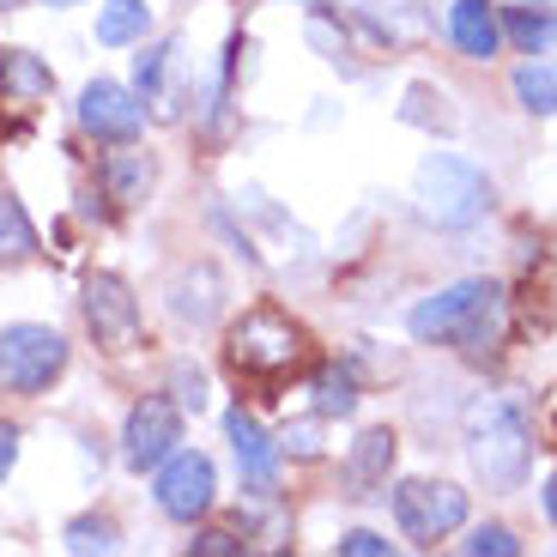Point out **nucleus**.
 Instances as JSON below:
<instances>
[{
    "mask_svg": "<svg viewBox=\"0 0 557 557\" xmlns=\"http://www.w3.org/2000/svg\"><path fill=\"white\" fill-rule=\"evenodd\" d=\"M503 37L516 42L521 55H545L557 49V0H521V7H503Z\"/></svg>",
    "mask_w": 557,
    "mask_h": 557,
    "instance_id": "obj_14",
    "label": "nucleus"
},
{
    "mask_svg": "<svg viewBox=\"0 0 557 557\" xmlns=\"http://www.w3.org/2000/svg\"><path fill=\"white\" fill-rule=\"evenodd\" d=\"M49 7H73V0H49Z\"/></svg>",
    "mask_w": 557,
    "mask_h": 557,
    "instance_id": "obj_32",
    "label": "nucleus"
},
{
    "mask_svg": "<svg viewBox=\"0 0 557 557\" xmlns=\"http://www.w3.org/2000/svg\"><path fill=\"white\" fill-rule=\"evenodd\" d=\"M85 327L103 351H134L139 346V297L127 292V278L98 273L85 278Z\"/></svg>",
    "mask_w": 557,
    "mask_h": 557,
    "instance_id": "obj_7",
    "label": "nucleus"
},
{
    "mask_svg": "<svg viewBox=\"0 0 557 557\" xmlns=\"http://www.w3.org/2000/svg\"><path fill=\"white\" fill-rule=\"evenodd\" d=\"M309 358H315L309 334L292 315H278L273 304L249 309V315L231 321V334H224V370L255 394H278L292 376H304Z\"/></svg>",
    "mask_w": 557,
    "mask_h": 557,
    "instance_id": "obj_1",
    "label": "nucleus"
},
{
    "mask_svg": "<svg viewBox=\"0 0 557 557\" xmlns=\"http://www.w3.org/2000/svg\"><path fill=\"white\" fill-rule=\"evenodd\" d=\"M339 552H346V557H388V540H382V533H370V528H358V533H346V540H339Z\"/></svg>",
    "mask_w": 557,
    "mask_h": 557,
    "instance_id": "obj_26",
    "label": "nucleus"
},
{
    "mask_svg": "<svg viewBox=\"0 0 557 557\" xmlns=\"http://www.w3.org/2000/svg\"><path fill=\"white\" fill-rule=\"evenodd\" d=\"M219 273H212L207 261H195V267H182L176 273V285H170V309H176V321H212L219 315Z\"/></svg>",
    "mask_w": 557,
    "mask_h": 557,
    "instance_id": "obj_15",
    "label": "nucleus"
},
{
    "mask_svg": "<svg viewBox=\"0 0 557 557\" xmlns=\"http://www.w3.org/2000/svg\"><path fill=\"white\" fill-rule=\"evenodd\" d=\"M212 491H219V473L207 455H170L158 473V509L170 521H200L212 509Z\"/></svg>",
    "mask_w": 557,
    "mask_h": 557,
    "instance_id": "obj_9",
    "label": "nucleus"
},
{
    "mask_svg": "<svg viewBox=\"0 0 557 557\" xmlns=\"http://www.w3.org/2000/svg\"><path fill=\"white\" fill-rule=\"evenodd\" d=\"M67 370V339L37 321H13L0 327V388L13 394H42Z\"/></svg>",
    "mask_w": 557,
    "mask_h": 557,
    "instance_id": "obj_5",
    "label": "nucleus"
},
{
    "mask_svg": "<svg viewBox=\"0 0 557 557\" xmlns=\"http://www.w3.org/2000/svg\"><path fill=\"white\" fill-rule=\"evenodd\" d=\"M545 516L557 521V473H552V485H545Z\"/></svg>",
    "mask_w": 557,
    "mask_h": 557,
    "instance_id": "obj_30",
    "label": "nucleus"
},
{
    "mask_svg": "<svg viewBox=\"0 0 557 557\" xmlns=\"http://www.w3.org/2000/svg\"><path fill=\"white\" fill-rule=\"evenodd\" d=\"M146 25H152L146 0H103V13H98V42H103V49H122V42L146 37Z\"/></svg>",
    "mask_w": 557,
    "mask_h": 557,
    "instance_id": "obj_19",
    "label": "nucleus"
},
{
    "mask_svg": "<svg viewBox=\"0 0 557 557\" xmlns=\"http://www.w3.org/2000/svg\"><path fill=\"white\" fill-rule=\"evenodd\" d=\"M351 406H358V382H351V370H315V412L321 418H346Z\"/></svg>",
    "mask_w": 557,
    "mask_h": 557,
    "instance_id": "obj_22",
    "label": "nucleus"
},
{
    "mask_svg": "<svg viewBox=\"0 0 557 557\" xmlns=\"http://www.w3.org/2000/svg\"><path fill=\"white\" fill-rule=\"evenodd\" d=\"M176 443H182V412L164 400V394H146V400L127 412L122 460L134 467V473H146V467H164V460L176 455Z\"/></svg>",
    "mask_w": 557,
    "mask_h": 557,
    "instance_id": "obj_8",
    "label": "nucleus"
},
{
    "mask_svg": "<svg viewBox=\"0 0 557 557\" xmlns=\"http://www.w3.org/2000/svg\"><path fill=\"white\" fill-rule=\"evenodd\" d=\"M394 521L412 545H436L467 521V491L448 479H400L394 485Z\"/></svg>",
    "mask_w": 557,
    "mask_h": 557,
    "instance_id": "obj_6",
    "label": "nucleus"
},
{
    "mask_svg": "<svg viewBox=\"0 0 557 557\" xmlns=\"http://www.w3.org/2000/svg\"><path fill=\"white\" fill-rule=\"evenodd\" d=\"M394 467V431H363L351 448V485H382Z\"/></svg>",
    "mask_w": 557,
    "mask_h": 557,
    "instance_id": "obj_21",
    "label": "nucleus"
},
{
    "mask_svg": "<svg viewBox=\"0 0 557 557\" xmlns=\"http://www.w3.org/2000/svg\"><path fill=\"white\" fill-rule=\"evenodd\" d=\"M139 122H146V115H139V103L127 98L115 79H91V85L79 91V127H85L91 139L127 146V139H139Z\"/></svg>",
    "mask_w": 557,
    "mask_h": 557,
    "instance_id": "obj_10",
    "label": "nucleus"
},
{
    "mask_svg": "<svg viewBox=\"0 0 557 557\" xmlns=\"http://www.w3.org/2000/svg\"><path fill=\"white\" fill-rule=\"evenodd\" d=\"M467 460L491 491H516L533 460V431L516 400H479L467 412Z\"/></svg>",
    "mask_w": 557,
    "mask_h": 557,
    "instance_id": "obj_3",
    "label": "nucleus"
},
{
    "mask_svg": "<svg viewBox=\"0 0 557 557\" xmlns=\"http://www.w3.org/2000/svg\"><path fill=\"white\" fill-rule=\"evenodd\" d=\"M448 37L460 42V55L491 61L497 55V42H503L497 7H491V0H455V7H448Z\"/></svg>",
    "mask_w": 557,
    "mask_h": 557,
    "instance_id": "obj_13",
    "label": "nucleus"
},
{
    "mask_svg": "<svg viewBox=\"0 0 557 557\" xmlns=\"http://www.w3.org/2000/svg\"><path fill=\"white\" fill-rule=\"evenodd\" d=\"M545 431L557 436V388H552V400H545Z\"/></svg>",
    "mask_w": 557,
    "mask_h": 557,
    "instance_id": "obj_31",
    "label": "nucleus"
},
{
    "mask_svg": "<svg viewBox=\"0 0 557 557\" xmlns=\"http://www.w3.org/2000/svg\"><path fill=\"white\" fill-rule=\"evenodd\" d=\"M516 103L528 115H557V61L528 55L516 67Z\"/></svg>",
    "mask_w": 557,
    "mask_h": 557,
    "instance_id": "obj_16",
    "label": "nucleus"
},
{
    "mask_svg": "<svg viewBox=\"0 0 557 557\" xmlns=\"http://www.w3.org/2000/svg\"><path fill=\"white\" fill-rule=\"evenodd\" d=\"M285 448H297V455H321V443H315V431H309V424H297V431H285Z\"/></svg>",
    "mask_w": 557,
    "mask_h": 557,
    "instance_id": "obj_29",
    "label": "nucleus"
},
{
    "mask_svg": "<svg viewBox=\"0 0 557 557\" xmlns=\"http://www.w3.org/2000/svg\"><path fill=\"white\" fill-rule=\"evenodd\" d=\"M0 7H18V0H0Z\"/></svg>",
    "mask_w": 557,
    "mask_h": 557,
    "instance_id": "obj_33",
    "label": "nucleus"
},
{
    "mask_svg": "<svg viewBox=\"0 0 557 557\" xmlns=\"http://www.w3.org/2000/svg\"><path fill=\"white\" fill-rule=\"evenodd\" d=\"M176 388H182V406H207V382H200V370H176Z\"/></svg>",
    "mask_w": 557,
    "mask_h": 557,
    "instance_id": "obj_27",
    "label": "nucleus"
},
{
    "mask_svg": "<svg viewBox=\"0 0 557 557\" xmlns=\"http://www.w3.org/2000/svg\"><path fill=\"white\" fill-rule=\"evenodd\" d=\"M412 200H418V212H424L431 224H443V231H467V224L485 219V207H491V182H485V170H473L467 158H455V152H431L424 164H418Z\"/></svg>",
    "mask_w": 557,
    "mask_h": 557,
    "instance_id": "obj_4",
    "label": "nucleus"
},
{
    "mask_svg": "<svg viewBox=\"0 0 557 557\" xmlns=\"http://www.w3.org/2000/svg\"><path fill=\"white\" fill-rule=\"evenodd\" d=\"M188 552H200V557H237L243 540H237V533H224V528H212V533H195Z\"/></svg>",
    "mask_w": 557,
    "mask_h": 557,
    "instance_id": "obj_25",
    "label": "nucleus"
},
{
    "mask_svg": "<svg viewBox=\"0 0 557 557\" xmlns=\"http://www.w3.org/2000/svg\"><path fill=\"white\" fill-rule=\"evenodd\" d=\"M37 255V231H30L25 207L13 195H0V267H18Z\"/></svg>",
    "mask_w": 557,
    "mask_h": 557,
    "instance_id": "obj_20",
    "label": "nucleus"
},
{
    "mask_svg": "<svg viewBox=\"0 0 557 557\" xmlns=\"http://www.w3.org/2000/svg\"><path fill=\"white\" fill-rule=\"evenodd\" d=\"M13 460H18V424H0V479L13 473Z\"/></svg>",
    "mask_w": 557,
    "mask_h": 557,
    "instance_id": "obj_28",
    "label": "nucleus"
},
{
    "mask_svg": "<svg viewBox=\"0 0 557 557\" xmlns=\"http://www.w3.org/2000/svg\"><path fill=\"white\" fill-rule=\"evenodd\" d=\"M509 327V297H503L497 278H460L448 292L424 297L412 309V339L424 346H455L467 358H485L491 346Z\"/></svg>",
    "mask_w": 557,
    "mask_h": 557,
    "instance_id": "obj_2",
    "label": "nucleus"
},
{
    "mask_svg": "<svg viewBox=\"0 0 557 557\" xmlns=\"http://www.w3.org/2000/svg\"><path fill=\"white\" fill-rule=\"evenodd\" d=\"M224 436H231V448H237V467H243V485L255 491V497H267L273 491V479H278V448H273V436L255 424L243 406H231L224 412Z\"/></svg>",
    "mask_w": 557,
    "mask_h": 557,
    "instance_id": "obj_11",
    "label": "nucleus"
},
{
    "mask_svg": "<svg viewBox=\"0 0 557 557\" xmlns=\"http://www.w3.org/2000/svg\"><path fill=\"white\" fill-rule=\"evenodd\" d=\"M103 188H110V200H122V207L146 200V188H152V164H146V152H110L103 158Z\"/></svg>",
    "mask_w": 557,
    "mask_h": 557,
    "instance_id": "obj_17",
    "label": "nucleus"
},
{
    "mask_svg": "<svg viewBox=\"0 0 557 557\" xmlns=\"http://www.w3.org/2000/svg\"><path fill=\"white\" fill-rule=\"evenodd\" d=\"M49 91H55V73L42 67L30 49H0V110L30 115Z\"/></svg>",
    "mask_w": 557,
    "mask_h": 557,
    "instance_id": "obj_12",
    "label": "nucleus"
},
{
    "mask_svg": "<svg viewBox=\"0 0 557 557\" xmlns=\"http://www.w3.org/2000/svg\"><path fill=\"white\" fill-rule=\"evenodd\" d=\"M115 521L110 516H79V521H67V552H115Z\"/></svg>",
    "mask_w": 557,
    "mask_h": 557,
    "instance_id": "obj_23",
    "label": "nucleus"
},
{
    "mask_svg": "<svg viewBox=\"0 0 557 557\" xmlns=\"http://www.w3.org/2000/svg\"><path fill=\"white\" fill-rule=\"evenodd\" d=\"M170 61H176V42H158L139 55V98L152 103L158 115H176V91H170Z\"/></svg>",
    "mask_w": 557,
    "mask_h": 557,
    "instance_id": "obj_18",
    "label": "nucleus"
},
{
    "mask_svg": "<svg viewBox=\"0 0 557 557\" xmlns=\"http://www.w3.org/2000/svg\"><path fill=\"white\" fill-rule=\"evenodd\" d=\"M460 552H467V557H516L521 552V540H516V533H509V528H497V521H485V528H473V533H467V540H460Z\"/></svg>",
    "mask_w": 557,
    "mask_h": 557,
    "instance_id": "obj_24",
    "label": "nucleus"
}]
</instances>
